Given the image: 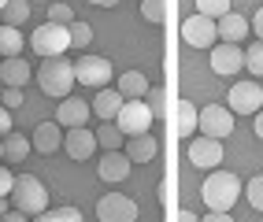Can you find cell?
I'll return each instance as SVG.
<instances>
[{
  "label": "cell",
  "mask_w": 263,
  "mask_h": 222,
  "mask_svg": "<svg viewBox=\"0 0 263 222\" xmlns=\"http://www.w3.org/2000/svg\"><path fill=\"white\" fill-rule=\"evenodd\" d=\"M204 204L208 208H215V211H230L234 204H237V196H241V178L237 174H230V170H219V167H212V174L204 178Z\"/></svg>",
  "instance_id": "1"
},
{
  "label": "cell",
  "mask_w": 263,
  "mask_h": 222,
  "mask_svg": "<svg viewBox=\"0 0 263 222\" xmlns=\"http://www.w3.org/2000/svg\"><path fill=\"white\" fill-rule=\"evenodd\" d=\"M37 85H41L45 96H56V100L71 96V89H74V63H67V59H60V56L41 59Z\"/></svg>",
  "instance_id": "2"
},
{
  "label": "cell",
  "mask_w": 263,
  "mask_h": 222,
  "mask_svg": "<svg viewBox=\"0 0 263 222\" xmlns=\"http://www.w3.org/2000/svg\"><path fill=\"white\" fill-rule=\"evenodd\" d=\"M8 196L15 200V208H19L26 218H37V215L48 208L45 181H41V178H33V174H23V178H15V185H11V193H8Z\"/></svg>",
  "instance_id": "3"
},
{
  "label": "cell",
  "mask_w": 263,
  "mask_h": 222,
  "mask_svg": "<svg viewBox=\"0 0 263 222\" xmlns=\"http://www.w3.org/2000/svg\"><path fill=\"white\" fill-rule=\"evenodd\" d=\"M111 123L122 130V137H134V133H148V130H152L156 115L148 111L145 100H122V108L115 111Z\"/></svg>",
  "instance_id": "4"
},
{
  "label": "cell",
  "mask_w": 263,
  "mask_h": 222,
  "mask_svg": "<svg viewBox=\"0 0 263 222\" xmlns=\"http://www.w3.org/2000/svg\"><path fill=\"white\" fill-rule=\"evenodd\" d=\"M30 48L37 56H63L67 48H71V30L60 26V23H41L37 30H33V37H30Z\"/></svg>",
  "instance_id": "5"
},
{
  "label": "cell",
  "mask_w": 263,
  "mask_h": 222,
  "mask_svg": "<svg viewBox=\"0 0 263 222\" xmlns=\"http://www.w3.org/2000/svg\"><path fill=\"white\" fill-rule=\"evenodd\" d=\"M197 130L204 133V137H230L234 133V111L222 108V104H208V108H197Z\"/></svg>",
  "instance_id": "6"
},
{
  "label": "cell",
  "mask_w": 263,
  "mask_h": 222,
  "mask_svg": "<svg viewBox=\"0 0 263 222\" xmlns=\"http://www.w3.org/2000/svg\"><path fill=\"white\" fill-rule=\"evenodd\" d=\"M74 82L89 85V89H104L111 82V59L104 56H82L74 59Z\"/></svg>",
  "instance_id": "7"
},
{
  "label": "cell",
  "mask_w": 263,
  "mask_h": 222,
  "mask_svg": "<svg viewBox=\"0 0 263 222\" xmlns=\"http://www.w3.org/2000/svg\"><path fill=\"white\" fill-rule=\"evenodd\" d=\"M230 108L234 115H259V108H263V89H259V82L252 78V82H237V85H230Z\"/></svg>",
  "instance_id": "8"
},
{
  "label": "cell",
  "mask_w": 263,
  "mask_h": 222,
  "mask_svg": "<svg viewBox=\"0 0 263 222\" xmlns=\"http://www.w3.org/2000/svg\"><path fill=\"white\" fill-rule=\"evenodd\" d=\"M97 218L100 222H134L137 218V204L130 196H122V193H108L97 204Z\"/></svg>",
  "instance_id": "9"
},
{
  "label": "cell",
  "mask_w": 263,
  "mask_h": 222,
  "mask_svg": "<svg viewBox=\"0 0 263 222\" xmlns=\"http://www.w3.org/2000/svg\"><path fill=\"white\" fill-rule=\"evenodd\" d=\"M182 41L193 45V48H212L219 37H215V19H208V15H189L182 23Z\"/></svg>",
  "instance_id": "10"
},
{
  "label": "cell",
  "mask_w": 263,
  "mask_h": 222,
  "mask_svg": "<svg viewBox=\"0 0 263 222\" xmlns=\"http://www.w3.org/2000/svg\"><path fill=\"white\" fill-rule=\"evenodd\" d=\"M208 52H212V56H208V63H212V71L215 74H222V78H230V74H237L241 71V67H245V52H241V48L237 45H212V48H208Z\"/></svg>",
  "instance_id": "11"
},
{
  "label": "cell",
  "mask_w": 263,
  "mask_h": 222,
  "mask_svg": "<svg viewBox=\"0 0 263 222\" xmlns=\"http://www.w3.org/2000/svg\"><path fill=\"white\" fill-rule=\"evenodd\" d=\"M189 163L193 167H200V170H212V167H219L222 163V141H215V137H193L189 141Z\"/></svg>",
  "instance_id": "12"
},
{
  "label": "cell",
  "mask_w": 263,
  "mask_h": 222,
  "mask_svg": "<svg viewBox=\"0 0 263 222\" xmlns=\"http://www.w3.org/2000/svg\"><path fill=\"white\" fill-rule=\"evenodd\" d=\"M93 148H97V137H93V130H85V126H71V133H63V152L71 159H89L93 156Z\"/></svg>",
  "instance_id": "13"
},
{
  "label": "cell",
  "mask_w": 263,
  "mask_h": 222,
  "mask_svg": "<svg viewBox=\"0 0 263 222\" xmlns=\"http://www.w3.org/2000/svg\"><path fill=\"white\" fill-rule=\"evenodd\" d=\"M130 159H126V152H119V148H108L104 152V159L97 163V174L104 178V181H126L130 178Z\"/></svg>",
  "instance_id": "14"
},
{
  "label": "cell",
  "mask_w": 263,
  "mask_h": 222,
  "mask_svg": "<svg viewBox=\"0 0 263 222\" xmlns=\"http://www.w3.org/2000/svg\"><path fill=\"white\" fill-rule=\"evenodd\" d=\"M215 37H222L226 45H241L245 37H249V19L237 11H226L215 19Z\"/></svg>",
  "instance_id": "15"
},
{
  "label": "cell",
  "mask_w": 263,
  "mask_h": 222,
  "mask_svg": "<svg viewBox=\"0 0 263 222\" xmlns=\"http://www.w3.org/2000/svg\"><path fill=\"white\" fill-rule=\"evenodd\" d=\"M30 148L41 152V156L60 152V148H63V130H60V123H41L37 130H33V137H30Z\"/></svg>",
  "instance_id": "16"
},
{
  "label": "cell",
  "mask_w": 263,
  "mask_h": 222,
  "mask_svg": "<svg viewBox=\"0 0 263 222\" xmlns=\"http://www.w3.org/2000/svg\"><path fill=\"white\" fill-rule=\"evenodd\" d=\"M56 123L60 126H85L89 123V104L85 100H78V96H63L60 100V111H56Z\"/></svg>",
  "instance_id": "17"
},
{
  "label": "cell",
  "mask_w": 263,
  "mask_h": 222,
  "mask_svg": "<svg viewBox=\"0 0 263 222\" xmlns=\"http://www.w3.org/2000/svg\"><path fill=\"white\" fill-rule=\"evenodd\" d=\"M30 78H33V71H30L26 59H19V56L0 59V82H4V85H11V89H23Z\"/></svg>",
  "instance_id": "18"
},
{
  "label": "cell",
  "mask_w": 263,
  "mask_h": 222,
  "mask_svg": "<svg viewBox=\"0 0 263 222\" xmlns=\"http://www.w3.org/2000/svg\"><path fill=\"white\" fill-rule=\"evenodd\" d=\"M156 148H160V145H156L152 133H134L130 145L122 148V152H126L130 163H148V159H156Z\"/></svg>",
  "instance_id": "19"
},
{
  "label": "cell",
  "mask_w": 263,
  "mask_h": 222,
  "mask_svg": "<svg viewBox=\"0 0 263 222\" xmlns=\"http://www.w3.org/2000/svg\"><path fill=\"white\" fill-rule=\"evenodd\" d=\"M119 108H122V93L108 89V85H104V89L93 96V104H89V111H97V118H115Z\"/></svg>",
  "instance_id": "20"
},
{
  "label": "cell",
  "mask_w": 263,
  "mask_h": 222,
  "mask_svg": "<svg viewBox=\"0 0 263 222\" xmlns=\"http://www.w3.org/2000/svg\"><path fill=\"white\" fill-rule=\"evenodd\" d=\"M119 93H122V100H145V93H148V78H145L141 71L119 74Z\"/></svg>",
  "instance_id": "21"
},
{
  "label": "cell",
  "mask_w": 263,
  "mask_h": 222,
  "mask_svg": "<svg viewBox=\"0 0 263 222\" xmlns=\"http://www.w3.org/2000/svg\"><path fill=\"white\" fill-rule=\"evenodd\" d=\"M30 152H33V148H30V137H23V133H15V130H8V133H4V159L23 163Z\"/></svg>",
  "instance_id": "22"
},
{
  "label": "cell",
  "mask_w": 263,
  "mask_h": 222,
  "mask_svg": "<svg viewBox=\"0 0 263 222\" xmlns=\"http://www.w3.org/2000/svg\"><path fill=\"white\" fill-rule=\"evenodd\" d=\"M23 33H19V26H4V23H0V56H19L23 52Z\"/></svg>",
  "instance_id": "23"
},
{
  "label": "cell",
  "mask_w": 263,
  "mask_h": 222,
  "mask_svg": "<svg viewBox=\"0 0 263 222\" xmlns=\"http://www.w3.org/2000/svg\"><path fill=\"white\" fill-rule=\"evenodd\" d=\"M178 126H174V133L178 137H193V130H197V108H193V100H178Z\"/></svg>",
  "instance_id": "24"
},
{
  "label": "cell",
  "mask_w": 263,
  "mask_h": 222,
  "mask_svg": "<svg viewBox=\"0 0 263 222\" xmlns=\"http://www.w3.org/2000/svg\"><path fill=\"white\" fill-rule=\"evenodd\" d=\"M0 19H4V26H23L30 19V4L26 0H8V4L0 8Z\"/></svg>",
  "instance_id": "25"
},
{
  "label": "cell",
  "mask_w": 263,
  "mask_h": 222,
  "mask_svg": "<svg viewBox=\"0 0 263 222\" xmlns=\"http://www.w3.org/2000/svg\"><path fill=\"white\" fill-rule=\"evenodd\" d=\"M93 137H97L100 148H122V141H126V137H122V130H119L115 123H108V118L100 123V130L93 133Z\"/></svg>",
  "instance_id": "26"
},
{
  "label": "cell",
  "mask_w": 263,
  "mask_h": 222,
  "mask_svg": "<svg viewBox=\"0 0 263 222\" xmlns=\"http://www.w3.org/2000/svg\"><path fill=\"white\" fill-rule=\"evenodd\" d=\"M67 30H71V48H89V45H93V26H89V23L74 19Z\"/></svg>",
  "instance_id": "27"
},
{
  "label": "cell",
  "mask_w": 263,
  "mask_h": 222,
  "mask_svg": "<svg viewBox=\"0 0 263 222\" xmlns=\"http://www.w3.org/2000/svg\"><path fill=\"white\" fill-rule=\"evenodd\" d=\"M37 218L41 222H82V211L78 208H45Z\"/></svg>",
  "instance_id": "28"
},
{
  "label": "cell",
  "mask_w": 263,
  "mask_h": 222,
  "mask_svg": "<svg viewBox=\"0 0 263 222\" xmlns=\"http://www.w3.org/2000/svg\"><path fill=\"white\" fill-rule=\"evenodd\" d=\"M141 19L145 23H163L167 19V0H141Z\"/></svg>",
  "instance_id": "29"
},
{
  "label": "cell",
  "mask_w": 263,
  "mask_h": 222,
  "mask_svg": "<svg viewBox=\"0 0 263 222\" xmlns=\"http://www.w3.org/2000/svg\"><path fill=\"white\" fill-rule=\"evenodd\" d=\"M230 11V0H197V15H208V19H219V15Z\"/></svg>",
  "instance_id": "30"
},
{
  "label": "cell",
  "mask_w": 263,
  "mask_h": 222,
  "mask_svg": "<svg viewBox=\"0 0 263 222\" xmlns=\"http://www.w3.org/2000/svg\"><path fill=\"white\" fill-rule=\"evenodd\" d=\"M245 67L252 71V78H259V71H263V45L259 41L249 45V52H245Z\"/></svg>",
  "instance_id": "31"
},
{
  "label": "cell",
  "mask_w": 263,
  "mask_h": 222,
  "mask_svg": "<svg viewBox=\"0 0 263 222\" xmlns=\"http://www.w3.org/2000/svg\"><path fill=\"white\" fill-rule=\"evenodd\" d=\"M245 196H249V208H263V174H252V181L245 185Z\"/></svg>",
  "instance_id": "32"
},
{
  "label": "cell",
  "mask_w": 263,
  "mask_h": 222,
  "mask_svg": "<svg viewBox=\"0 0 263 222\" xmlns=\"http://www.w3.org/2000/svg\"><path fill=\"white\" fill-rule=\"evenodd\" d=\"M48 23H60V26H71L74 23V11L67 8V4H52L48 8Z\"/></svg>",
  "instance_id": "33"
},
{
  "label": "cell",
  "mask_w": 263,
  "mask_h": 222,
  "mask_svg": "<svg viewBox=\"0 0 263 222\" xmlns=\"http://www.w3.org/2000/svg\"><path fill=\"white\" fill-rule=\"evenodd\" d=\"M4 108L8 111H19L23 108V89H11V85H8V89H4Z\"/></svg>",
  "instance_id": "34"
},
{
  "label": "cell",
  "mask_w": 263,
  "mask_h": 222,
  "mask_svg": "<svg viewBox=\"0 0 263 222\" xmlns=\"http://www.w3.org/2000/svg\"><path fill=\"white\" fill-rule=\"evenodd\" d=\"M11 185H15V174H11L8 167H0V196H8V193H11Z\"/></svg>",
  "instance_id": "35"
},
{
  "label": "cell",
  "mask_w": 263,
  "mask_h": 222,
  "mask_svg": "<svg viewBox=\"0 0 263 222\" xmlns=\"http://www.w3.org/2000/svg\"><path fill=\"white\" fill-rule=\"evenodd\" d=\"M8 130H15V126H11V111H8L4 104H0V137H4Z\"/></svg>",
  "instance_id": "36"
},
{
  "label": "cell",
  "mask_w": 263,
  "mask_h": 222,
  "mask_svg": "<svg viewBox=\"0 0 263 222\" xmlns=\"http://www.w3.org/2000/svg\"><path fill=\"white\" fill-rule=\"evenodd\" d=\"M249 33H263V11L252 15V30H249Z\"/></svg>",
  "instance_id": "37"
},
{
  "label": "cell",
  "mask_w": 263,
  "mask_h": 222,
  "mask_svg": "<svg viewBox=\"0 0 263 222\" xmlns=\"http://www.w3.org/2000/svg\"><path fill=\"white\" fill-rule=\"evenodd\" d=\"M85 4H93V8H115L119 0H85Z\"/></svg>",
  "instance_id": "38"
},
{
  "label": "cell",
  "mask_w": 263,
  "mask_h": 222,
  "mask_svg": "<svg viewBox=\"0 0 263 222\" xmlns=\"http://www.w3.org/2000/svg\"><path fill=\"white\" fill-rule=\"evenodd\" d=\"M174 222H197V215H193V211H178V215H174Z\"/></svg>",
  "instance_id": "39"
},
{
  "label": "cell",
  "mask_w": 263,
  "mask_h": 222,
  "mask_svg": "<svg viewBox=\"0 0 263 222\" xmlns=\"http://www.w3.org/2000/svg\"><path fill=\"white\" fill-rule=\"evenodd\" d=\"M23 218H26L23 211H8V215H4V222H23Z\"/></svg>",
  "instance_id": "40"
},
{
  "label": "cell",
  "mask_w": 263,
  "mask_h": 222,
  "mask_svg": "<svg viewBox=\"0 0 263 222\" xmlns=\"http://www.w3.org/2000/svg\"><path fill=\"white\" fill-rule=\"evenodd\" d=\"M8 215V196H0V218Z\"/></svg>",
  "instance_id": "41"
},
{
  "label": "cell",
  "mask_w": 263,
  "mask_h": 222,
  "mask_svg": "<svg viewBox=\"0 0 263 222\" xmlns=\"http://www.w3.org/2000/svg\"><path fill=\"white\" fill-rule=\"evenodd\" d=\"M0 159H4V141H0Z\"/></svg>",
  "instance_id": "42"
},
{
  "label": "cell",
  "mask_w": 263,
  "mask_h": 222,
  "mask_svg": "<svg viewBox=\"0 0 263 222\" xmlns=\"http://www.w3.org/2000/svg\"><path fill=\"white\" fill-rule=\"evenodd\" d=\"M4 4H8V0H0V8H4Z\"/></svg>",
  "instance_id": "43"
},
{
  "label": "cell",
  "mask_w": 263,
  "mask_h": 222,
  "mask_svg": "<svg viewBox=\"0 0 263 222\" xmlns=\"http://www.w3.org/2000/svg\"><path fill=\"white\" fill-rule=\"evenodd\" d=\"M0 59H4V56H0Z\"/></svg>",
  "instance_id": "44"
}]
</instances>
